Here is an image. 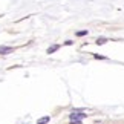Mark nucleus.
Masks as SVG:
<instances>
[{"label": "nucleus", "mask_w": 124, "mask_h": 124, "mask_svg": "<svg viewBox=\"0 0 124 124\" xmlns=\"http://www.w3.org/2000/svg\"><path fill=\"white\" fill-rule=\"evenodd\" d=\"M87 115H84V113H72V115H70V121L72 120H81V118H86Z\"/></svg>", "instance_id": "obj_1"}, {"label": "nucleus", "mask_w": 124, "mask_h": 124, "mask_svg": "<svg viewBox=\"0 0 124 124\" xmlns=\"http://www.w3.org/2000/svg\"><path fill=\"white\" fill-rule=\"evenodd\" d=\"M11 51H12V47H9V46H0V54H8Z\"/></svg>", "instance_id": "obj_2"}, {"label": "nucleus", "mask_w": 124, "mask_h": 124, "mask_svg": "<svg viewBox=\"0 0 124 124\" xmlns=\"http://www.w3.org/2000/svg\"><path fill=\"white\" fill-rule=\"evenodd\" d=\"M51 121V116H45V118H41V120L37 121V124H46V123H49Z\"/></svg>", "instance_id": "obj_3"}, {"label": "nucleus", "mask_w": 124, "mask_h": 124, "mask_svg": "<svg viewBox=\"0 0 124 124\" xmlns=\"http://www.w3.org/2000/svg\"><path fill=\"white\" fill-rule=\"evenodd\" d=\"M57 49H58V46H52V47H49V49H47V54H52V52H55Z\"/></svg>", "instance_id": "obj_4"}, {"label": "nucleus", "mask_w": 124, "mask_h": 124, "mask_svg": "<svg viewBox=\"0 0 124 124\" xmlns=\"http://www.w3.org/2000/svg\"><path fill=\"white\" fill-rule=\"evenodd\" d=\"M106 41H107L106 39H98V40H97V45H104Z\"/></svg>", "instance_id": "obj_5"}, {"label": "nucleus", "mask_w": 124, "mask_h": 124, "mask_svg": "<svg viewBox=\"0 0 124 124\" xmlns=\"http://www.w3.org/2000/svg\"><path fill=\"white\" fill-rule=\"evenodd\" d=\"M86 34H87V31H80V32H77L78 37H83V35H86Z\"/></svg>", "instance_id": "obj_6"}, {"label": "nucleus", "mask_w": 124, "mask_h": 124, "mask_svg": "<svg viewBox=\"0 0 124 124\" xmlns=\"http://www.w3.org/2000/svg\"><path fill=\"white\" fill-rule=\"evenodd\" d=\"M70 124H81V121H78V120H72V121H70Z\"/></svg>", "instance_id": "obj_7"}]
</instances>
